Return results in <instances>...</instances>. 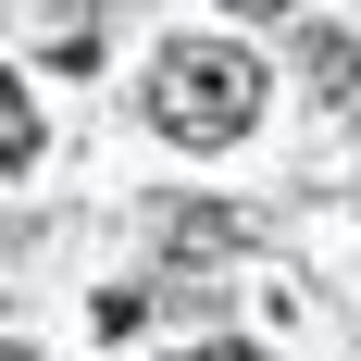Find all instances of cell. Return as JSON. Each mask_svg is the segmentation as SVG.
Returning <instances> with one entry per match:
<instances>
[{
    "label": "cell",
    "mask_w": 361,
    "mask_h": 361,
    "mask_svg": "<svg viewBox=\"0 0 361 361\" xmlns=\"http://www.w3.org/2000/svg\"><path fill=\"white\" fill-rule=\"evenodd\" d=\"M0 361H37V349H0Z\"/></svg>",
    "instance_id": "cell-6"
},
{
    "label": "cell",
    "mask_w": 361,
    "mask_h": 361,
    "mask_svg": "<svg viewBox=\"0 0 361 361\" xmlns=\"http://www.w3.org/2000/svg\"><path fill=\"white\" fill-rule=\"evenodd\" d=\"M224 13H287V0H224Z\"/></svg>",
    "instance_id": "cell-5"
},
{
    "label": "cell",
    "mask_w": 361,
    "mask_h": 361,
    "mask_svg": "<svg viewBox=\"0 0 361 361\" xmlns=\"http://www.w3.org/2000/svg\"><path fill=\"white\" fill-rule=\"evenodd\" d=\"M175 262H212V250H250V212H175V237H162Z\"/></svg>",
    "instance_id": "cell-2"
},
{
    "label": "cell",
    "mask_w": 361,
    "mask_h": 361,
    "mask_svg": "<svg viewBox=\"0 0 361 361\" xmlns=\"http://www.w3.org/2000/svg\"><path fill=\"white\" fill-rule=\"evenodd\" d=\"M262 87L274 75L250 63V50H212V37H187V50H162L149 63V125L175 149H237L262 125Z\"/></svg>",
    "instance_id": "cell-1"
},
{
    "label": "cell",
    "mask_w": 361,
    "mask_h": 361,
    "mask_svg": "<svg viewBox=\"0 0 361 361\" xmlns=\"http://www.w3.org/2000/svg\"><path fill=\"white\" fill-rule=\"evenodd\" d=\"M187 361H262V349H187Z\"/></svg>",
    "instance_id": "cell-4"
},
{
    "label": "cell",
    "mask_w": 361,
    "mask_h": 361,
    "mask_svg": "<svg viewBox=\"0 0 361 361\" xmlns=\"http://www.w3.org/2000/svg\"><path fill=\"white\" fill-rule=\"evenodd\" d=\"M13 162H37V100H25V75H0V175Z\"/></svg>",
    "instance_id": "cell-3"
}]
</instances>
